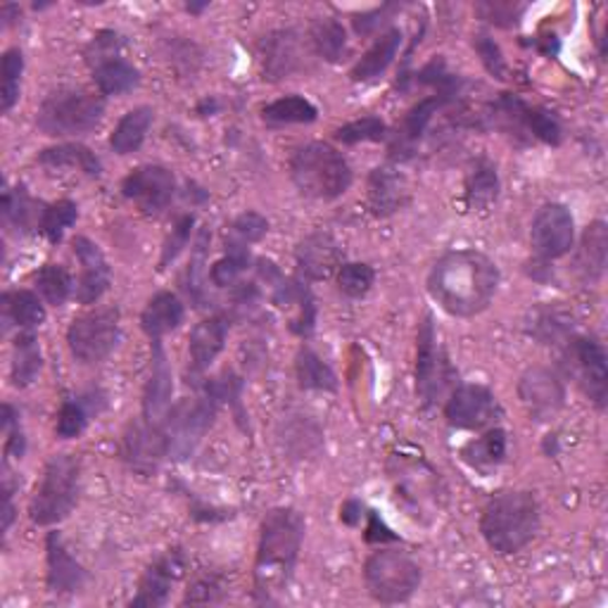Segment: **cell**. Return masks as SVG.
I'll return each mask as SVG.
<instances>
[{"instance_id":"cell-4","label":"cell","mask_w":608,"mask_h":608,"mask_svg":"<svg viewBox=\"0 0 608 608\" xmlns=\"http://www.w3.org/2000/svg\"><path fill=\"white\" fill-rule=\"evenodd\" d=\"M290 179L305 198L329 202L350 191L352 167L342 152L317 140L292 152Z\"/></svg>"},{"instance_id":"cell-51","label":"cell","mask_w":608,"mask_h":608,"mask_svg":"<svg viewBox=\"0 0 608 608\" xmlns=\"http://www.w3.org/2000/svg\"><path fill=\"white\" fill-rule=\"evenodd\" d=\"M473 49H476V53L480 55L482 67H486V70L494 76V79L504 82V79H506V74H509V70H506V60H504L502 49H499V45H497L490 36H486V34H478V36H476Z\"/></svg>"},{"instance_id":"cell-50","label":"cell","mask_w":608,"mask_h":608,"mask_svg":"<svg viewBox=\"0 0 608 608\" xmlns=\"http://www.w3.org/2000/svg\"><path fill=\"white\" fill-rule=\"evenodd\" d=\"M478 12H480L482 20H488V22L502 26V29H511V26H516L521 22L525 6L504 3V0H494V3H492V0H490V3H480Z\"/></svg>"},{"instance_id":"cell-53","label":"cell","mask_w":608,"mask_h":608,"mask_svg":"<svg viewBox=\"0 0 608 608\" xmlns=\"http://www.w3.org/2000/svg\"><path fill=\"white\" fill-rule=\"evenodd\" d=\"M366 516H369V525H366V542H371V544H373V542L383 544V542H395V540H397V535H395L393 530H390V527L383 523V519L378 516L376 511H369Z\"/></svg>"},{"instance_id":"cell-10","label":"cell","mask_w":608,"mask_h":608,"mask_svg":"<svg viewBox=\"0 0 608 608\" xmlns=\"http://www.w3.org/2000/svg\"><path fill=\"white\" fill-rule=\"evenodd\" d=\"M216 407H220V404L214 399H210L207 395H200L193 399H181L169 409L162 424L169 440V457H174L177 461H185L195 455V449L214 426Z\"/></svg>"},{"instance_id":"cell-1","label":"cell","mask_w":608,"mask_h":608,"mask_svg":"<svg viewBox=\"0 0 608 608\" xmlns=\"http://www.w3.org/2000/svg\"><path fill=\"white\" fill-rule=\"evenodd\" d=\"M497 264L478 249H451L433 264L426 288L449 317L471 319L486 311L499 290Z\"/></svg>"},{"instance_id":"cell-38","label":"cell","mask_w":608,"mask_h":608,"mask_svg":"<svg viewBox=\"0 0 608 608\" xmlns=\"http://www.w3.org/2000/svg\"><path fill=\"white\" fill-rule=\"evenodd\" d=\"M499 195L497 167L488 160H478L466 179V205L471 210H486Z\"/></svg>"},{"instance_id":"cell-3","label":"cell","mask_w":608,"mask_h":608,"mask_svg":"<svg viewBox=\"0 0 608 608\" xmlns=\"http://www.w3.org/2000/svg\"><path fill=\"white\" fill-rule=\"evenodd\" d=\"M540 530V504L533 492L509 490L494 494L482 509L480 533L497 554H516Z\"/></svg>"},{"instance_id":"cell-16","label":"cell","mask_w":608,"mask_h":608,"mask_svg":"<svg viewBox=\"0 0 608 608\" xmlns=\"http://www.w3.org/2000/svg\"><path fill=\"white\" fill-rule=\"evenodd\" d=\"M121 193L131 200L138 210L146 214H158L167 210L177 193V179L162 164L136 167L131 174L121 181Z\"/></svg>"},{"instance_id":"cell-21","label":"cell","mask_w":608,"mask_h":608,"mask_svg":"<svg viewBox=\"0 0 608 608\" xmlns=\"http://www.w3.org/2000/svg\"><path fill=\"white\" fill-rule=\"evenodd\" d=\"M185 556L181 550H169L146 570L138 585V595L131 606H164L171 595V585L183 578Z\"/></svg>"},{"instance_id":"cell-14","label":"cell","mask_w":608,"mask_h":608,"mask_svg":"<svg viewBox=\"0 0 608 608\" xmlns=\"http://www.w3.org/2000/svg\"><path fill=\"white\" fill-rule=\"evenodd\" d=\"M121 457L134 473H158L162 461L169 457V440L164 426L150 424L146 418L131 420L121 438Z\"/></svg>"},{"instance_id":"cell-30","label":"cell","mask_w":608,"mask_h":608,"mask_svg":"<svg viewBox=\"0 0 608 608\" xmlns=\"http://www.w3.org/2000/svg\"><path fill=\"white\" fill-rule=\"evenodd\" d=\"M39 164L49 169H79L93 179H98L103 174V162L98 160V154L82 143H62L55 148H45L39 152Z\"/></svg>"},{"instance_id":"cell-23","label":"cell","mask_w":608,"mask_h":608,"mask_svg":"<svg viewBox=\"0 0 608 608\" xmlns=\"http://www.w3.org/2000/svg\"><path fill=\"white\" fill-rule=\"evenodd\" d=\"M45 564H49V589L53 595H76L88 583L86 568L65 547L60 533L45 540Z\"/></svg>"},{"instance_id":"cell-43","label":"cell","mask_w":608,"mask_h":608,"mask_svg":"<svg viewBox=\"0 0 608 608\" xmlns=\"http://www.w3.org/2000/svg\"><path fill=\"white\" fill-rule=\"evenodd\" d=\"M76 220H79V207L72 200H57L53 205L43 207L39 233H43L53 245H57L62 236H65V231L76 224Z\"/></svg>"},{"instance_id":"cell-37","label":"cell","mask_w":608,"mask_h":608,"mask_svg":"<svg viewBox=\"0 0 608 608\" xmlns=\"http://www.w3.org/2000/svg\"><path fill=\"white\" fill-rule=\"evenodd\" d=\"M449 100V96H442V93H435V96L420 100L418 105H414L412 110L407 113L402 121V129L397 131V140H395V150L399 148H412L416 140L424 136L426 127L430 124L433 115H438L440 107Z\"/></svg>"},{"instance_id":"cell-46","label":"cell","mask_w":608,"mask_h":608,"mask_svg":"<svg viewBox=\"0 0 608 608\" xmlns=\"http://www.w3.org/2000/svg\"><path fill=\"white\" fill-rule=\"evenodd\" d=\"M376 284V271L369 264L350 262L342 264L338 271V288L342 295H348L352 300H360Z\"/></svg>"},{"instance_id":"cell-52","label":"cell","mask_w":608,"mask_h":608,"mask_svg":"<svg viewBox=\"0 0 608 608\" xmlns=\"http://www.w3.org/2000/svg\"><path fill=\"white\" fill-rule=\"evenodd\" d=\"M224 595V585L216 578H200L185 595V604H212L220 601Z\"/></svg>"},{"instance_id":"cell-9","label":"cell","mask_w":608,"mask_h":608,"mask_svg":"<svg viewBox=\"0 0 608 608\" xmlns=\"http://www.w3.org/2000/svg\"><path fill=\"white\" fill-rule=\"evenodd\" d=\"M119 338V309L96 307L72 321L67 331V345L79 364H100L115 352Z\"/></svg>"},{"instance_id":"cell-40","label":"cell","mask_w":608,"mask_h":608,"mask_svg":"<svg viewBox=\"0 0 608 608\" xmlns=\"http://www.w3.org/2000/svg\"><path fill=\"white\" fill-rule=\"evenodd\" d=\"M36 292L53 307H62L74 295V280L70 271L60 264H45L34 276Z\"/></svg>"},{"instance_id":"cell-33","label":"cell","mask_w":608,"mask_h":608,"mask_svg":"<svg viewBox=\"0 0 608 608\" xmlns=\"http://www.w3.org/2000/svg\"><path fill=\"white\" fill-rule=\"evenodd\" d=\"M43 366V354L39 348V340L31 331H24L14 340V350H12V369H10V378L14 387H26L36 381Z\"/></svg>"},{"instance_id":"cell-44","label":"cell","mask_w":608,"mask_h":608,"mask_svg":"<svg viewBox=\"0 0 608 608\" xmlns=\"http://www.w3.org/2000/svg\"><path fill=\"white\" fill-rule=\"evenodd\" d=\"M249 267V249L238 245H226V255L214 264L210 278L216 288H231L238 286L241 276Z\"/></svg>"},{"instance_id":"cell-34","label":"cell","mask_w":608,"mask_h":608,"mask_svg":"<svg viewBox=\"0 0 608 608\" xmlns=\"http://www.w3.org/2000/svg\"><path fill=\"white\" fill-rule=\"evenodd\" d=\"M43 207V202L29 198L24 185H18L14 191H6L3 202H0V212H3L6 224H12L18 231H39Z\"/></svg>"},{"instance_id":"cell-55","label":"cell","mask_w":608,"mask_h":608,"mask_svg":"<svg viewBox=\"0 0 608 608\" xmlns=\"http://www.w3.org/2000/svg\"><path fill=\"white\" fill-rule=\"evenodd\" d=\"M205 8H207V3H202V6H185V10H189V12H202Z\"/></svg>"},{"instance_id":"cell-54","label":"cell","mask_w":608,"mask_h":608,"mask_svg":"<svg viewBox=\"0 0 608 608\" xmlns=\"http://www.w3.org/2000/svg\"><path fill=\"white\" fill-rule=\"evenodd\" d=\"M362 511H364V504L356 502V499H350V502H345L340 509V521L348 525H360L362 516H364Z\"/></svg>"},{"instance_id":"cell-48","label":"cell","mask_w":608,"mask_h":608,"mask_svg":"<svg viewBox=\"0 0 608 608\" xmlns=\"http://www.w3.org/2000/svg\"><path fill=\"white\" fill-rule=\"evenodd\" d=\"M335 138L345 146L381 143V140L387 138V127H385V121L378 117H362V119L345 124V127H340L335 131Z\"/></svg>"},{"instance_id":"cell-27","label":"cell","mask_w":608,"mask_h":608,"mask_svg":"<svg viewBox=\"0 0 608 608\" xmlns=\"http://www.w3.org/2000/svg\"><path fill=\"white\" fill-rule=\"evenodd\" d=\"M402 41L404 39L399 29L385 31V34L364 53V57L352 67L350 79L354 84H369L373 79H378V76L385 74V70L393 65V60L402 49Z\"/></svg>"},{"instance_id":"cell-28","label":"cell","mask_w":608,"mask_h":608,"mask_svg":"<svg viewBox=\"0 0 608 608\" xmlns=\"http://www.w3.org/2000/svg\"><path fill=\"white\" fill-rule=\"evenodd\" d=\"M0 309H3L6 331L10 326H18L22 331H34L45 321V305L43 298L34 290H10L0 298Z\"/></svg>"},{"instance_id":"cell-20","label":"cell","mask_w":608,"mask_h":608,"mask_svg":"<svg viewBox=\"0 0 608 608\" xmlns=\"http://www.w3.org/2000/svg\"><path fill=\"white\" fill-rule=\"evenodd\" d=\"M494 110L511 124H516L519 129L533 134L537 140H542V143L558 146L561 140H564V127H561V121L550 110L527 105L519 96L504 93V96L497 100Z\"/></svg>"},{"instance_id":"cell-47","label":"cell","mask_w":608,"mask_h":608,"mask_svg":"<svg viewBox=\"0 0 608 608\" xmlns=\"http://www.w3.org/2000/svg\"><path fill=\"white\" fill-rule=\"evenodd\" d=\"M269 231V222L257 212H243L233 220V224L226 231V245L247 247L253 243H259Z\"/></svg>"},{"instance_id":"cell-45","label":"cell","mask_w":608,"mask_h":608,"mask_svg":"<svg viewBox=\"0 0 608 608\" xmlns=\"http://www.w3.org/2000/svg\"><path fill=\"white\" fill-rule=\"evenodd\" d=\"M3 86H0V110L6 115L20 100V84L24 72V55L20 49H10L3 55Z\"/></svg>"},{"instance_id":"cell-11","label":"cell","mask_w":608,"mask_h":608,"mask_svg":"<svg viewBox=\"0 0 608 608\" xmlns=\"http://www.w3.org/2000/svg\"><path fill=\"white\" fill-rule=\"evenodd\" d=\"M124 39L117 31H98L86 49V62L93 72V82L103 96H121L140 84V72L121 55Z\"/></svg>"},{"instance_id":"cell-22","label":"cell","mask_w":608,"mask_h":608,"mask_svg":"<svg viewBox=\"0 0 608 608\" xmlns=\"http://www.w3.org/2000/svg\"><path fill=\"white\" fill-rule=\"evenodd\" d=\"M171 397H174V373H171L162 342L154 340L150 378L143 390V418L150 424H164L171 409Z\"/></svg>"},{"instance_id":"cell-32","label":"cell","mask_w":608,"mask_h":608,"mask_svg":"<svg viewBox=\"0 0 608 608\" xmlns=\"http://www.w3.org/2000/svg\"><path fill=\"white\" fill-rule=\"evenodd\" d=\"M152 110L146 105L134 107L127 115L119 119V124L115 127L113 136H110V148L117 154H131L136 152L140 146H143V140L152 127Z\"/></svg>"},{"instance_id":"cell-15","label":"cell","mask_w":608,"mask_h":608,"mask_svg":"<svg viewBox=\"0 0 608 608\" xmlns=\"http://www.w3.org/2000/svg\"><path fill=\"white\" fill-rule=\"evenodd\" d=\"M575 243V222L573 214L561 202H550L540 207L535 214L533 226H530V245L535 255L544 262L561 259L570 253Z\"/></svg>"},{"instance_id":"cell-26","label":"cell","mask_w":608,"mask_h":608,"mask_svg":"<svg viewBox=\"0 0 608 608\" xmlns=\"http://www.w3.org/2000/svg\"><path fill=\"white\" fill-rule=\"evenodd\" d=\"M185 319V307L177 298L174 292L162 290L158 295H152L150 302L146 305L143 314H140V329L154 342L162 340L167 333L177 331L179 326Z\"/></svg>"},{"instance_id":"cell-18","label":"cell","mask_w":608,"mask_h":608,"mask_svg":"<svg viewBox=\"0 0 608 608\" xmlns=\"http://www.w3.org/2000/svg\"><path fill=\"white\" fill-rule=\"evenodd\" d=\"M72 247L76 259L82 264V276L74 284V298L82 305L98 302L107 292V288H110V264H107L103 249L84 236H76L72 241Z\"/></svg>"},{"instance_id":"cell-29","label":"cell","mask_w":608,"mask_h":608,"mask_svg":"<svg viewBox=\"0 0 608 608\" xmlns=\"http://www.w3.org/2000/svg\"><path fill=\"white\" fill-rule=\"evenodd\" d=\"M461 459L480 473H488V471L497 469V466L506 459L504 428L492 426V428H488L486 435H482V438H476L469 445H463Z\"/></svg>"},{"instance_id":"cell-12","label":"cell","mask_w":608,"mask_h":608,"mask_svg":"<svg viewBox=\"0 0 608 608\" xmlns=\"http://www.w3.org/2000/svg\"><path fill=\"white\" fill-rule=\"evenodd\" d=\"M564 364L589 402L604 409L608 399V364L601 342L595 338L573 335L566 342Z\"/></svg>"},{"instance_id":"cell-39","label":"cell","mask_w":608,"mask_h":608,"mask_svg":"<svg viewBox=\"0 0 608 608\" xmlns=\"http://www.w3.org/2000/svg\"><path fill=\"white\" fill-rule=\"evenodd\" d=\"M311 45L321 60L338 62L348 51V31L335 18H321L311 24Z\"/></svg>"},{"instance_id":"cell-7","label":"cell","mask_w":608,"mask_h":608,"mask_svg":"<svg viewBox=\"0 0 608 608\" xmlns=\"http://www.w3.org/2000/svg\"><path fill=\"white\" fill-rule=\"evenodd\" d=\"M424 580L418 564L397 550L373 552L364 564V585L378 604L409 601Z\"/></svg>"},{"instance_id":"cell-24","label":"cell","mask_w":608,"mask_h":608,"mask_svg":"<svg viewBox=\"0 0 608 608\" xmlns=\"http://www.w3.org/2000/svg\"><path fill=\"white\" fill-rule=\"evenodd\" d=\"M228 340V321L224 317L202 319L189 338V369L193 381L205 373Z\"/></svg>"},{"instance_id":"cell-5","label":"cell","mask_w":608,"mask_h":608,"mask_svg":"<svg viewBox=\"0 0 608 608\" xmlns=\"http://www.w3.org/2000/svg\"><path fill=\"white\" fill-rule=\"evenodd\" d=\"M82 463L72 455H57L45 463L43 476L29 502V519L36 525H57L79 502Z\"/></svg>"},{"instance_id":"cell-36","label":"cell","mask_w":608,"mask_h":608,"mask_svg":"<svg viewBox=\"0 0 608 608\" xmlns=\"http://www.w3.org/2000/svg\"><path fill=\"white\" fill-rule=\"evenodd\" d=\"M319 110L314 103L305 96H286L262 107V119L271 127H284V124H311L317 121Z\"/></svg>"},{"instance_id":"cell-25","label":"cell","mask_w":608,"mask_h":608,"mask_svg":"<svg viewBox=\"0 0 608 608\" xmlns=\"http://www.w3.org/2000/svg\"><path fill=\"white\" fill-rule=\"evenodd\" d=\"M295 259H298L300 274L307 280H326L342 267L340 247L331 236H326V233H314V236L305 238L298 245Z\"/></svg>"},{"instance_id":"cell-13","label":"cell","mask_w":608,"mask_h":608,"mask_svg":"<svg viewBox=\"0 0 608 608\" xmlns=\"http://www.w3.org/2000/svg\"><path fill=\"white\" fill-rule=\"evenodd\" d=\"M499 416H502V407L486 385H459L451 390L445 404L447 424L457 430L492 428Z\"/></svg>"},{"instance_id":"cell-35","label":"cell","mask_w":608,"mask_h":608,"mask_svg":"<svg viewBox=\"0 0 608 608\" xmlns=\"http://www.w3.org/2000/svg\"><path fill=\"white\" fill-rule=\"evenodd\" d=\"M295 371H298L302 390H319V393H335L338 390V376L333 369L314 350L300 348L298 360H295Z\"/></svg>"},{"instance_id":"cell-41","label":"cell","mask_w":608,"mask_h":608,"mask_svg":"<svg viewBox=\"0 0 608 608\" xmlns=\"http://www.w3.org/2000/svg\"><path fill=\"white\" fill-rule=\"evenodd\" d=\"M93 395L82 397V399H65L57 412V424H55V435L60 440H74L86 430L90 414L100 412L96 404L90 402Z\"/></svg>"},{"instance_id":"cell-42","label":"cell","mask_w":608,"mask_h":608,"mask_svg":"<svg viewBox=\"0 0 608 608\" xmlns=\"http://www.w3.org/2000/svg\"><path fill=\"white\" fill-rule=\"evenodd\" d=\"M606 247H608L606 224L595 222L591 226H587L583 236V247H580V269L585 271V278L589 280L601 278L606 267Z\"/></svg>"},{"instance_id":"cell-31","label":"cell","mask_w":608,"mask_h":608,"mask_svg":"<svg viewBox=\"0 0 608 608\" xmlns=\"http://www.w3.org/2000/svg\"><path fill=\"white\" fill-rule=\"evenodd\" d=\"M369 198L371 210L385 216L397 212L404 202H407V185H404L402 177L390 169H376L369 179Z\"/></svg>"},{"instance_id":"cell-17","label":"cell","mask_w":608,"mask_h":608,"mask_svg":"<svg viewBox=\"0 0 608 608\" xmlns=\"http://www.w3.org/2000/svg\"><path fill=\"white\" fill-rule=\"evenodd\" d=\"M519 397L525 412L535 420H550L566 404V387L552 369L533 366L519 381Z\"/></svg>"},{"instance_id":"cell-19","label":"cell","mask_w":608,"mask_h":608,"mask_svg":"<svg viewBox=\"0 0 608 608\" xmlns=\"http://www.w3.org/2000/svg\"><path fill=\"white\" fill-rule=\"evenodd\" d=\"M305 67V53L298 31L280 29L262 41V72L264 79H290Z\"/></svg>"},{"instance_id":"cell-6","label":"cell","mask_w":608,"mask_h":608,"mask_svg":"<svg viewBox=\"0 0 608 608\" xmlns=\"http://www.w3.org/2000/svg\"><path fill=\"white\" fill-rule=\"evenodd\" d=\"M105 103L79 88H60L45 98L36 113V127L51 138L84 136L100 127Z\"/></svg>"},{"instance_id":"cell-49","label":"cell","mask_w":608,"mask_h":608,"mask_svg":"<svg viewBox=\"0 0 608 608\" xmlns=\"http://www.w3.org/2000/svg\"><path fill=\"white\" fill-rule=\"evenodd\" d=\"M193 226H195V216L193 214H183L181 220L171 228V236L167 238L162 247V257H160V271H164L171 262H174L185 247L191 243L193 236Z\"/></svg>"},{"instance_id":"cell-2","label":"cell","mask_w":608,"mask_h":608,"mask_svg":"<svg viewBox=\"0 0 608 608\" xmlns=\"http://www.w3.org/2000/svg\"><path fill=\"white\" fill-rule=\"evenodd\" d=\"M305 530V516L292 506H276L264 516L255 558V595L259 601H276V595L290 585Z\"/></svg>"},{"instance_id":"cell-8","label":"cell","mask_w":608,"mask_h":608,"mask_svg":"<svg viewBox=\"0 0 608 608\" xmlns=\"http://www.w3.org/2000/svg\"><path fill=\"white\" fill-rule=\"evenodd\" d=\"M457 369L451 366L447 350L440 345L438 331L430 317L424 319L418 329L416 345V395L424 407H435L457 381Z\"/></svg>"}]
</instances>
